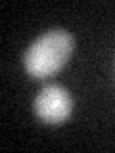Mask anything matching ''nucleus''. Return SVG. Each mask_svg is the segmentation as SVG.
<instances>
[{
  "label": "nucleus",
  "mask_w": 115,
  "mask_h": 153,
  "mask_svg": "<svg viewBox=\"0 0 115 153\" xmlns=\"http://www.w3.org/2000/svg\"><path fill=\"white\" fill-rule=\"evenodd\" d=\"M75 48L73 35L65 29H48L27 46L23 67L33 79H48L69 61Z\"/></svg>",
  "instance_id": "obj_1"
},
{
  "label": "nucleus",
  "mask_w": 115,
  "mask_h": 153,
  "mask_svg": "<svg viewBox=\"0 0 115 153\" xmlns=\"http://www.w3.org/2000/svg\"><path fill=\"white\" fill-rule=\"evenodd\" d=\"M33 111L46 124H61L73 113V98L61 84H44L33 102Z\"/></svg>",
  "instance_id": "obj_2"
}]
</instances>
